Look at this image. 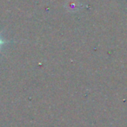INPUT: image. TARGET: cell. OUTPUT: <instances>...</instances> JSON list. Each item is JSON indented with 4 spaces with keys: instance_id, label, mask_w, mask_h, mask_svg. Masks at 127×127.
<instances>
[{
    "instance_id": "1",
    "label": "cell",
    "mask_w": 127,
    "mask_h": 127,
    "mask_svg": "<svg viewBox=\"0 0 127 127\" xmlns=\"http://www.w3.org/2000/svg\"><path fill=\"white\" fill-rule=\"evenodd\" d=\"M2 43H3V41H2L1 39H0V45H1Z\"/></svg>"
}]
</instances>
